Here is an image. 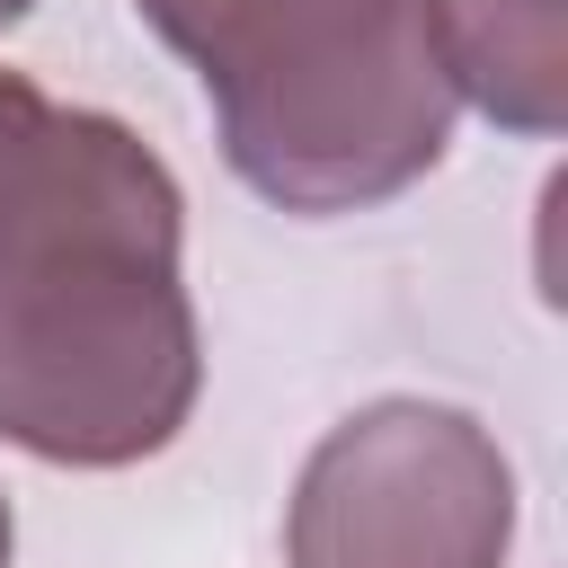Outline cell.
Here are the masks:
<instances>
[{"mask_svg":"<svg viewBox=\"0 0 568 568\" xmlns=\"http://www.w3.org/2000/svg\"><path fill=\"white\" fill-rule=\"evenodd\" d=\"M515 462L470 408L373 399L328 426L284 506V568H506Z\"/></svg>","mask_w":568,"mask_h":568,"instance_id":"3957f363","label":"cell"},{"mask_svg":"<svg viewBox=\"0 0 568 568\" xmlns=\"http://www.w3.org/2000/svg\"><path fill=\"white\" fill-rule=\"evenodd\" d=\"M0 568H9V497H0Z\"/></svg>","mask_w":568,"mask_h":568,"instance_id":"8992f818","label":"cell"},{"mask_svg":"<svg viewBox=\"0 0 568 568\" xmlns=\"http://www.w3.org/2000/svg\"><path fill=\"white\" fill-rule=\"evenodd\" d=\"M453 98H470L506 133H559L568 124V27L559 0H426Z\"/></svg>","mask_w":568,"mask_h":568,"instance_id":"277c9868","label":"cell"},{"mask_svg":"<svg viewBox=\"0 0 568 568\" xmlns=\"http://www.w3.org/2000/svg\"><path fill=\"white\" fill-rule=\"evenodd\" d=\"M186 204L142 133L0 71V444L71 470L160 453L195 390Z\"/></svg>","mask_w":568,"mask_h":568,"instance_id":"6da1fadb","label":"cell"},{"mask_svg":"<svg viewBox=\"0 0 568 568\" xmlns=\"http://www.w3.org/2000/svg\"><path fill=\"white\" fill-rule=\"evenodd\" d=\"M27 9H36V0H0V27H18V18H27Z\"/></svg>","mask_w":568,"mask_h":568,"instance_id":"5b68a950","label":"cell"},{"mask_svg":"<svg viewBox=\"0 0 568 568\" xmlns=\"http://www.w3.org/2000/svg\"><path fill=\"white\" fill-rule=\"evenodd\" d=\"M213 98L222 160L284 213H364L453 142L426 0H133Z\"/></svg>","mask_w":568,"mask_h":568,"instance_id":"7a4b0ae2","label":"cell"}]
</instances>
